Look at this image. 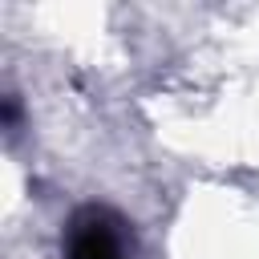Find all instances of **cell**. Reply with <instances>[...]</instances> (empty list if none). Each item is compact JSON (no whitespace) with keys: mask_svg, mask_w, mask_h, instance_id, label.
I'll list each match as a JSON object with an SVG mask.
<instances>
[{"mask_svg":"<svg viewBox=\"0 0 259 259\" xmlns=\"http://www.w3.org/2000/svg\"><path fill=\"white\" fill-rule=\"evenodd\" d=\"M65 259H134L130 227L109 206H81L65 223Z\"/></svg>","mask_w":259,"mask_h":259,"instance_id":"6da1fadb","label":"cell"}]
</instances>
